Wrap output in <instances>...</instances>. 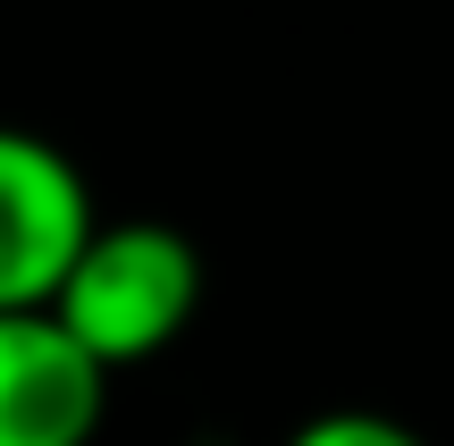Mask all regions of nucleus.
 Listing matches in <instances>:
<instances>
[{"instance_id":"nucleus-4","label":"nucleus","mask_w":454,"mask_h":446,"mask_svg":"<svg viewBox=\"0 0 454 446\" xmlns=\"http://www.w3.org/2000/svg\"><path fill=\"white\" fill-rule=\"evenodd\" d=\"M278 446H429V438L395 413H371V404H328V413L294 421Z\"/></svg>"},{"instance_id":"nucleus-1","label":"nucleus","mask_w":454,"mask_h":446,"mask_svg":"<svg viewBox=\"0 0 454 446\" xmlns=\"http://www.w3.org/2000/svg\"><path fill=\"white\" fill-rule=\"evenodd\" d=\"M194 312H202V253L168 219H101L93 245L67 270L59 303H51V320L110 379L152 363V354H168L194 329Z\"/></svg>"},{"instance_id":"nucleus-3","label":"nucleus","mask_w":454,"mask_h":446,"mask_svg":"<svg viewBox=\"0 0 454 446\" xmlns=\"http://www.w3.org/2000/svg\"><path fill=\"white\" fill-rule=\"evenodd\" d=\"M110 371L51 312H0V446H93Z\"/></svg>"},{"instance_id":"nucleus-5","label":"nucleus","mask_w":454,"mask_h":446,"mask_svg":"<svg viewBox=\"0 0 454 446\" xmlns=\"http://www.w3.org/2000/svg\"><path fill=\"white\" fill-rule=\"evenodd\" d=\"M202 446H227V438H202Z\"/></svg>"},{"instance_id":"nucleus-2","label":"nucleus","mask_w":454,"mask_h":446,"mask_svg":"<svg viewBox=\"0 0 454 446\" xmlns=\"http://www.w3.org/2000/svg\"><path fill=\"white\" fill-rule=\"evenodd\" d=\"M93 228L101 211L84 168L51 135L0 118V312H51Z\"/></svg>"}]
</instances>
